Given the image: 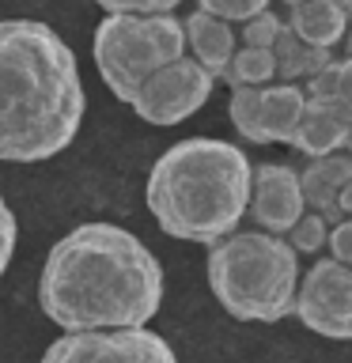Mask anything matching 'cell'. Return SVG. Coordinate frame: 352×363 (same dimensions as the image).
Listing matches in <instances>:
<instances>
[{
    "label": "cell",
    "mask_w": 352,
    "mask_h": 363,
    "mask_svg": "<svg viewBox=\"0 0 352 363\" xmlns=\"http://www.w3.org/2000/svg\"><path fill=\"white\" fill-rule=\"evenodd\" d=\"M334 208H337L341 220H352V182H345V186H341L337 201H334Z\"/></svg>",
    "instance_id": "cell-25"
},
{
    "label": "cell",
    "mask_w": 352,
    "mask_h": 363,
    "mask_svg": "<svg viewBox=\"0 0 352 363\" xmlns=\"http://www.w3.org/2000/svg\"><path fill=\"white\" fill-rule=\"evenodd\" d=\"M204 277L216 303L238 322H280L295 306L299 257L277 235L231 231L209 246Z\"/></svg>",
    "instance_id": "cell-4"
},
{
    "label": "cell",
    "mask_w": 352,
    "mask_h": 363,
    "mask_svg": "<svg viewBox=\"0 0 352 363\" xmlns=\"http://www.w3.org/2000/svg\"><path fill=\"white\" fill-rule=\"evenodd\" d=\"M284 4H288V8H295V4H303V0H284Z\"/></svg>",
    "instance_id": "cell-29"
},
{
    "label": "cell",
    "mask_w": 352,
    "mask_h": 363,
    "mask_svg": "<svg viewBox=\"0 0 352 363\" xmlns=\"http://www.w3.org/2000/svg\"><path fill=\"white\" fill-rule=\"evenodd\" d=\"M258 91L261 87H231V102H227L235 133L243 136L246 144H265L261 125H258Z\"/></svg>",
    "instance_id": "cell-17"
},
{
    "label": "cell",
    "mask_w": 352,
    "mask_h": 363,
    "mask_svg": "<svg viewBox=\"0 0 352 363\" xmlns=\"http://www.w3.org/2000/svg\"><path fill=\"white\" fill-rule=\"evenodd\" d=\"M42 363H178L175 348L152 329L65 333L42 352Z\"/></svg>",
    "instance_id": "cell-7"
},
{
    "label": "cell",
    "mask_w": 352,
    "mask_h": 363,
    "mask_svg": "<svg viewBox=\"0 0 352 363\" xmlns=\"http://www.w3.org/2000/svg\"><path fill=\"white\" fill-rule=\"evenodd\" d=\"M216 79L204 72L201 65H193L189 57H178L175 65L159 68L155 76H148L136 99L129 102L133 113L148 125H182L186 118H193L212 95Z\"/></svg>",
    "instance_id": "cell-8"
},
{
    "label": "cell",
    "mask_w": 352,
    "mask_h": 363,
    "mask_svg": "<svg viewBox=\"0 0 352 363\" xmlns=\"http://www.w3.org/2000/svg\"><path fill=\"white\" fill-rule=\"evenodd\" d=\"M38 303L65 333L144 329L163 306V265L125 227L79 223L45 254Z\"/></svg>",
    "instance_id": "cell-1"
},
{
    "label": "cell",
    "mask_w": 352,
    "mask_h": 363,
    "mask_svg": "<svg viewBox=\"0 0 352 363\" xmlns=\"http://www.w3.org/2000/svg\"><path fill=\"white\" fill-rule=\"evenodd\" d=\"M348 129H352V118L337 106V102L307 99L299 129H295V136H292V147L303 152L307 159L337 155V152H345V144H348Z\"/></svg>",
    "instance_id": "cell-10"
},
{
    "label": "cell",
    "mask_w": 352,
    "mask_h": 363,
    "mask_svg": "<svg viewBox=\"0 0 352 363\" xmlns=\"http://www.w3.org/2000/svg\"><path fill=\"white\" fill-rule=\"evenodd\" d=\"M307 95L299 84H269L258 91V125L265 144H292L295 129H299Z\"/></svg>",
    "instance_id": "cell-13"
},
{
    "label": "cell",
    "mask_w": 352,
    "mask_h": 363,
    "mask_svg": "<svg viewBox=\"0 0 352 363\" xmlns=\"http://www.w3.org/2000/svg\"><path fill=\"white\" fill-rule=\"evenodd\" d=\"M284 27H288L303 45H314V50H334V45L345 38L348 19H345V11L334 8L329 0H303V4L288 8Z\"/></svg>",
    "instance_id": "cell-14"
},
{
    "label": "cell",
    "mask_w": 352,
    "mask_h": 363,
    "mask_svg": "<svg viewBox=\"0 0 352 363\" xmlns=\"http://www.w3.org/2000/svg\"><path fill=\"white\" fill-rule=\"evenodd\" d=\"M329 257L337 261V265H348L352 269V220H341L337 227H329Z\"/></svg>",
    "instance_id": "cell-23"
},
{
    "label": "cell",
    "mask_w": 352,
    "mask_h": 363,
    "mask_svg": "<svg viewBox=\"0 0 352 363\" xmlns=\"http://www.w3.org/2000/svg\"><path fill=\"white\" fill-rule=\"evenodd\" d=\"M197 11H204V16L220 19V23H238L243 27L246 19L261 16V11H269V0H197Z\"/></svg>",
    "instance_id": "cell-20"
},
{
    "label": "cell",
    "mask_w": 352,
    "mask_h": 363,
    "mask_svg": "<svg viewBox=\"0 0 352 363\" xmlns=\"http://www.w3.org/2000/svg\"><path fill=\"white\" fill-rule=\"evenodd\" d=\"M250 159L238 144L189 136L170 144L144 182L148 212L178 242H220L238 231L250 204Z\"/></svg>",
    "instance_id": "cell-3"
},
{
    "label": "cell",
    "mask_w": 352,
    "mask_h": 363,
    "mask_svg": "<svg viewBox=\"0 0 352 363\" xmlns=\"http://www.w3.org/2000/svg\"><path fill=\"white\" fill-rule=\"evenodd\" d=\"M341 45H345V61H352V27L345 30V38H341Z\"/></svg>",
    "instance_id": "cell-26"
},
{
    "label": "cell",
    "mask_w": 352,
    "mask_h": 363,
    "mask_svg": "<svg viewBox=\"0 0 352 363\" xmlns=\"http://www.w3.org/2000/svg\"><path fill=\"white\" fill-rule=\"evenodd\" d=\"M224 84L231 87H269L277 79V65H273V53L269 50H243L238 45L231 65L224 68Z\"/></svg>",
    "instance_id": "cell-16"
},
{
    "label": "cell",
    "mask_w": 352,
    "mask_h": 363,
    "mask_svg": "<svg viewBox=\"0 0 352 363\" xmlns=\"http://www.w3.org/2000/svg\"><path fill=\"white\" fill-rule=\"evenodd\" d=\"M16 238H19L16 212H11L8 201L0 197V277H4L8 265H11V254H16Z\"/></svg>",
    "instance_id": "cell-22"
},
{
    "label": "cell",
    "mask_w": 352,
    "mask_h": 363,
    "mask_svg": "<svg viewBox=\"0 0 352 363\" xmlns=\"http://www.w3.org/2000/svg\"><path fill=\"white\" fill-rule=\"evenodd\" d=\"M292 314L326 340H352V269L334 257L314 261L299 272Z\"/></svg>",
    "instance_id": "cell-6"
},
{
    "label": "cell",
    "mask_w": 352,
    "mask_h": 363,
    "mask_svg": "<svg viewBox=\"0 0 352 363\" xmlns=\"http://www.w3.org/2000/svg\"><path fill=\"white\" fill-rule=\"evenodd\" d=\"M258 231L284 238L295 227V220L307 212L299 193V170L288 163H261L250 170V204Z\"/></svg>",
    "instance_id": "cell-9"
},
{
    "label": "cell",
    "mask_w": 352,
    "mask_h": 363,
    "mask_svg": "<svg viewBox=\"0 0 352 363\" xmlns=\"http://www.w3.org/2000/svg\"><path fill=\"white\" fill-rule=\"evenodd\" d=\"M345 182H352V155L348 152H337V155H326V159H311V163L299 170L303 208L318 212L326 220V227H337L341 216L334 208V201H337V193H341Z\"/></svg>",
    "instance_id": "cell-12"
},
{
    "label": "cell",
    "mask_w": 352,
    "mask_h": 363,
    "mask_svg": "<svg viewBox=\"0 0 352 363\" xmlns=\"http://www.w3.org/2000/svg\"><path fill=\"white\" fill-rule=\"evenodd\" d=\"M269 53H273V65H277L280 84L311 79V76H318L329 61H334V50H314V45H303L288 27L280 30V38L273 42V50H269Z\"/></svg>",
    "instance_id": "cell-15"
},
{
    "label": "cell",
    "mask_w": 352,
    "mask_h": 363,
    "mask_svg": "<svg viewBox=\"0 0 352 363\" xmlns=\"http://www.w3.org/2000/svg\"><path fill=\"white\" fill-rule=\"evenodd\" d=\"M326 238H329V227L318 212H303L299 220H295V227L288 235H284V242L292 246V254H318V250H326Z\"/></svg>",
    "instance_id": "cell-18"
},
{
    "label": "cell",
    "mask_w": 352,
    "mask_h": 363,
    "mask_svg": "<svg viewBox=\"0 0 352 363\" xmlns=\"http://www.w3.org/2000/svg\"><path fill=\"white\" fill-rule=\"evenodd\" d=\"M182 38H186V57L193 65H201L212 79L224 76V68L231 65V57L238 50V38H235V27L231 23H220L204 11H189L182 19Z\"/></svg>",
    "instance_id": "cell-11"
},
{
    "label": "cell",
    "mask_w": 352,
    "mask_h": 363,
    "mask_svg": "<svg viewBox=\"0 0 352 363\" xmlns=\"http://www.w3.org/2000/svg\"><path fill=\"white\" fill-rule=\"evenodd\" d=\"M337 106L352 118V61H337Z\"/></svg>",
    "instance_id": "cell-24"
},
{
    "label": "cell",
    "mask_w": 352,
    "mask_h": 363,
    "mask_svg": "<svg viewBox=\"0 0 352 363\" xmlns=\"http://www.w3.org/2000/svg\"><path fill=\"white\" fill-rule=\"evenodd\" d=\"M345 152L352 155V129H348V144H345Z\"/></svg>",
    "instance_id": "cell-28"
},
{
    "label": "cell",
    "mask_w": 352,
    "mask_h": 363,
    "mask_svg": "<svg viewBox=\"0 0 352 363\" xmlns=\"http://www.w3.org/2000/svg\"><path fill=\"white\" fill-rule=\"evenodd\" d=\"M280 30H284V19L269 8V11H261V16L246 19L243 27L235 30V38L243 42V50H273V42L280 38Z\"/></svg>",
    "instance_id": "cell-19"
},
{
    "label": "cell",
    "mask_w": 352,
    "mask_h": 363,
    "mask_svg": "<svg viewBox=\"0 0 352 363\" xmlns=\"http://www.w3.org/2000/svg\"><path fill=\"white\" fill-rule=\"evenodd\" d=\"M91 53H95V68L106 91L129 106L148 76H155L159 68L186 57L182 19L178 16H106L95 27Z\"/></svg>",
    "instance_id": "cell-5"
},
{
    "label": "cell",
    "mask_w": 352,
    "mask_h": 363,
    "mask_svg": "<svg viewBox=\"0 0 352 363\" xmlns=\"http://www.w3.org/2000/svg\"><path fill=\"white\" fill-rule=\"evenodd\" d=\"M329 4H334V8H341V11H345V19H352V0H329Z\"/></svg>",
    "instance_id": "cell-27"
},
{
    "label": "cell",
    "mask_w": 352,
    "mask_h": 363,
    "mask_svg": "<svg viewBox=\"0 0 352 363\" xmlns=\"http://www.w3.org/2000/svg\"><path fill=\"white\" fill-rule=\"evenodd\" d=\"M87 99L76 53L50 23L0 19V159L42 163L76 140Z\"/></svg>",
    "instance_id": "cell-2"
},
{
    "label": "cell",
    "mask_w": 352,
    "mask_h": 363,
    "mask_svg": "<svg viewBox=\"0 0 352 363\" xmlns=\"http://www.w3.org/2000/svg\"><path fill=\"white\" fill-rule=\"evenodd\" d=\"M106 16H175L182 0H95Z\"/></svg>",
    "instance_id": "cell-21"
}]
</instances>
